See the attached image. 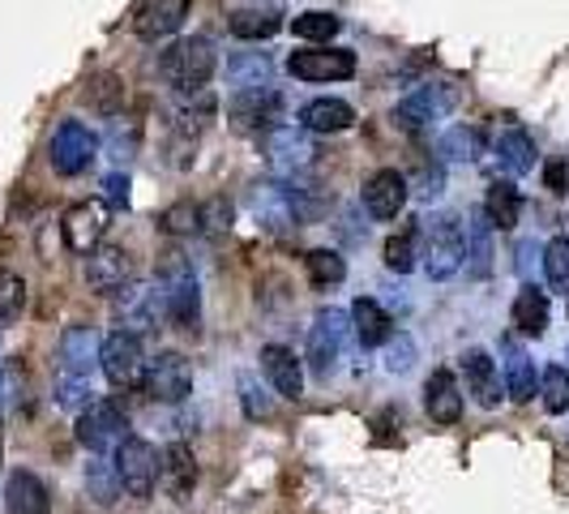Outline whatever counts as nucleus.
<instances>
[{"label":"nucleus","instance_id":"obj_21","mask_svg":"<svg viewBox=\"0 0 569 514\" xmlns=\"http://www.w3.org/2000/svg\"><path fill=\"white\" fill-rule=\"evenodd\" d=\"M261 369H266L270 386H274L283 399H300V391H305V369H300L296 352H287L279 343L261 347Z\"/></svg>","mask_w":569,"mask_h":514},{"label":"nucleus","instance_id":"obj_9","mask_svg":"<svg viewBox=\"0 0 569 514\" xmlns=\"http://www.w3.org/2000/svg\"><path fill=\"white\" fill-rule=\"evenodd\" d=\"M249 210L257 215V224L270 231H287L305 219L300 210V189L291 194L287 185H274V180H257L249 189Z\"/></svg>","mask_w":569,"mask_h":514},{"label":"nucleus","instance_id":"obj_10","mask_svg":"<svg viewBox=\"0 0 569 514\" xmlns=\"http://www.w3.org/2000/svg\"><path fill=\"white\" fill-rule=\"evenodd\" d=\"M99 155V138L86 129L82 120H64L52 134V146H48V159L60 176H82Z\"/></svg>","mask_w":569,"mask_h":514},{"label":"nucleus","instance_id":"obj_7","mask_svg":"<svg viewBox=\"0 0 569 514\" xmlns=\"http://www.w3.org/2000/svg\"><path fill=\"white\" fill-rule=\"evenodd\" d=\"M124 428H129V421H124V412L112 399H90L78 412V442H82L86 451H94V455L120 446L129 437Z\"/></svg>","mask_w":569,"mask_h":514},{"label":"nucleus","instance_id":"obj_43","mask_svg":"<svg viewBox=\"0 0 569 514\" xmlns=\"http://www.w3.org/2000/svg\"><path fill=\"white\" fill-rule=\"evenodd\" d=\"M27 305V284L13 270H0V322H13Z\"/></svg>","mask_w":569,"mask_h":514},{"label":"nucleus","instance_id":"obj_23","mask_svg":"<svg viewBox=\"0 0 569 514\" xmlns=\"http://www.w3.org/2000/svg\"><path fill=\"white\" fill-rule=\"evenodd\" d=\"M4 511L9 514H52L48 485L34 472H13L4 485Z\"/></svg>","mask_w":569,"mask_h":514},{"label":"nucleus","instance_id":"obj_19","mask_svg":"<svg viewBox=\"0 0 569 514\" xmlns=\"http://www.w3.org/2000/svg\"><path fill=\"white\" fill-rule=\"evenodd\" d=\"M365 206H369L372 219H395L402 206H407V176L395 168L369 176V185H365Z\"/></svg>","mask_w":569,"mask_h":514},{"label":"nucleus","instance_id":"obj_33","mask_svg":"<svg viewBox=\"0 0 569 514\" xmlns=\"http://www.w3.org/2000/svg\"><path fill=\"white\" fill-rule=\"evenodd\" d=\"M228 82L236 90H257V86H270V57L266 52H240L228 60Z\"/></svg>","mask_w":569,"mask_h":514},{"label":"nucleus","instance_id":"obj_14","mask_svg":"<svg viewBox=\"0 0 569 514\" xmlns=\"http://www.w3.org/2000/svg\"><path fill=\"white\" fill-rule=\"evenodd\" d=\"M146 391H150V399H159V403H180L193 391V369H189V360H184L180 352L154 356L150 369H146Z\"/></svg>","mask_w":569,"mask_h":514},{"label":"nucleus","instance_id":"obj_3","mask_svg":"<svg viewBox=\"0 0 569 514\" xmlns=\"http://www.w3.org/2000/svg\"><path fill=\"white\" fill-rule=\"evenodd\" d=\"M455 108H458V86L425 82V86H416L407 99H399V108H395V125L407 129V134H420V129H428V125L446 120Z\"/></svg>","mask_w":569,"mask_h":514},{"label":"nucleus","instance_id":"obj_24","mask_svg":"<svg viewBox=\"0 0 569 514\" xmlns=\"http://www.w3.org/2000/svg\"><path fill=\"white\" fill-rule=\"evenodd\" d=\"M425 407L437 425H455L458 416H462V391H458L455 373L437 369L432 377H428L425 382Z\"/></svg>","mask_w":569,"mask_h":514},{"label":"nucleus","instance_id":"obj_12","mask_svg":"<svg viewBox=\"0 0 569 514\" xmlns=\"http://www.w3.org/2000/svg\"><path fill=\"white\" fill-rule=\"evenodd\" d=\"M287 69L300 82H342L356 73V52L347 48H313V52H291Z\"/></svg>","mask_w":569,"mask_h":514},{"label":"nucleus","instance_id":"obj_11","mask_svg":"<svg viewBox=\"0 0 569 514\" xmlns=\"http://www.w3.org/2000/svg\"><path fill=\"white\" fill-rule=\"evenodd\" d=\"M99 369L108 373V382L112 386H138L146 377V356H142V339L138 335H129V330H116L103 339L99 347Z\"/></svg>","mask_w":569,"mask_h":514},{"label":"nucleus","instance_id":"obj_40","mask_svg":"<svg viewBox=\"0 0 569 514\" xmlns=\"http://www.w3.org/2000/svg\"><path fill=\"white\" fill-rule=\"evenodd\" d=\"M159 224H163L168 236H193V231H201V206H193V201H176V206L163 210Z\"/></svg>","mask_w":569,"mask_h":514},{"label":"nucleus","instance_id":"obj_35","mask_svg":"<svg viewBox=\"0 0 569 514\" xmlns=\"http://www.w3.org/2000/svg\"><path fill=\"white\" fill-rule=\"evenodd\" d=\"M339 18L335 13H326V9H309V13H296L291 18V30L300 34V39H309V43H326V39H335L339 34Z\"/></svg>","mask_w":569,"mask_h":514},{"label":"nucleus","instance_id":"obj_16","mask_svg":"<svg viewBox=\"0 0 569 514\" xmlns=\"http://www.w3.org/2000/svg\"><path fill=\"white\" fill-rule=\"evenodd\" d=\"M492 159H497V168L510 171V176H527V171L536 168V142H531V134L522 129V125H497V134H492Z\"/></svg>","mask_w":569,"mask_h":514},{"label":"nucleus","instance_id":"obj_5","mask_svg":"<svg viewBox=\"0 0 569 514\" xmlns=\"http://www.w3.org/2000/svg\"><path fill=\"white\" fill-rule=\"evenodd\" d=\"M116 476L129 497H150L159 485V451L146 437H124L116 446Z\"/></svg>","mask_w":569,"mask_h":514},{"label":"nucleus","instance_id":"obj_36","mask_svg":"<svg viewBox=\"0 0 569 514\" xmlns=\"http://www.w3.org/2000/svg\"><path fill=\"white\" fill-rule=\"evenodd\" d=\"M86 488H90V497H94L99 506H112L116 497H120V476H116V467H108L103 458L86 463Z\"/></svg>","mask_w":569,"mask_h":514},{"label":"nucleus","instance_id":"obj_48","mask_svg":"<svg viewBox=\"0 0 569 514\" xmlns=\"http://www.w3.org/2000/svg\"><path fill=\"white\" fill-rule=\"evenodd\" d=\"M103 198H108V206H116V210L129 206V176H124V171H112V176L103 180Z\"/></svg>","mask_w":569,"mask_h":514},{"label":"nucleus","instance_id":"obj_45","mask_svg":"<svg viewBox=\"0 0 569 514\" xmlns=\"http://www.w3.org/2000/svg\"><path fill=\"white\" fill-rule=\"evenodd\" d=\"M240 395H244L249 421H270V416H274V403L261 395V386H257L253 377H240Z\"/></svg>","mask_w":569,"mask_h":514},{"label":"nucleus","instance_id":"obj_49","mask_svg":"<svg viewBox=\"0 0 569 514\" xmlns=\"http://www.w3.org/2000/svg\"><path fill=\"white\" fill-rule=\"evenodd\" d=\"M543 180H548L552 194H569V164H561V159L548 164V168H543Z\"/></svg>","mask_w":569,"mask_h":514},{"label":"nucleus","instance_id":"obj_1","mask_svg":"<svg viewBox=\"0 0 569 514\" xmlns=\"http://www.w3.org/2000/svg\"><path fill=\"white\" fill-rule=\"evenodd\" d=\"M214 48H210V39H176L171 48H163V57H159V73H163V82L176 86V90H201V86L214 78Z\"/></svg>","mask_w":569,"mask_h":514},{"label":"nucleus","instance_id":"obj_46","mask_svg":"<svg viewBox=\"0 0 569 514\" xmlns=\"http://www.w3.org/2000/svg\"><path fill=\"white\" fill-rule=\"evenodd\" d=\"M390 347H386V369L390 373H407L411 365H416V343H411V335H399V339H386Z\"/></svg>","mask_w":569,"mask_h":514},{"label":"nucleus","instance_id":"obj_37","mask_svg":"<svg viewBox=\"0 0 569 514\" xmlns=\"http://www.w3.org/2000/svg\"><path fill=\"white\" fill-rule=\"evenodd\" d=\"M476 155H480V129H471V125H455L441 138V159H450V164H467Z\"/></svg>","mask_w":569,"mask_h":514},{"label":"nucleus","instance_id":"obj_6","mask_svg":"<svg viewBox=\"0 0 569 514\" xmlns=\"http://www.w3.org/2000/svg\"><path fill=\"white\" fill-rule=\"evenodd\" d=\"M347 314L339 309H321L313 317V330H309V369L321 377V382H330V373L339 369L342 352H347Z\"/></svg>","mask_w":569,"mask_h":514},{"label":"nucleus","instance_id":"obj_30","mask_svg":"<svg viewBox=\"0 0 569 514\" xmlns=\"http://www.w3.org/2000/svg\"><path fill=\"white\" fill-rule=\"evenodd\" d=\"M492 231L497 228L488 224V215L467 224V254H462V261H467V275H476V279H485L492 270Z\"/></svg>","mask_w":569,"mask_h":514},{"label":"nucleus","instance_id":"obj_15","mask_svg":"<svg viewBox=\"0 0 569 514\" xmlns=\"http://www.w3.org/2000/svg\"><path fill=\"white\" fill-rule=\"evenodd\" d=\"M103 228H108V210H103V201H78V206H69L64 219H60V236H64V245H69L73 254L99 249Z\"/></svg>","mask_w":569,"mask_h":514},{"label":"nucleus","instance_id":"obj_8","mask_svg":"<svg viewBox=\"0 0 569 514\" xmlns=\"http://www.w3.org/2000/svg\"><path fill=\"white\" fill-rule=\"evenodd\" d=\"M228 120L236 134H270L279 120H283V99L270 90V86H257V90H236L228 103Z\"/></svg>","mask_w":569,"mask_h":514},{"label":"nucleus","instance_id":"obj_18","mask_svg":"<svg viewBox=\"0 0 569 514\" xmlns=\"http://www.w3.org/2000/svg\"><path fill=\"white\" fill-rule=\"evenodd\" d=\"M184 18H189V0H142L133 13V30L142 39H168L184 27Z\"/></svg>","mask_w":569,"mask_h":514},{"label":"nucleus","instance_id":"obj_32","mask_svg":"<svg viewBox=\"0 0 569 514\" xmlns=\"http://www.w3.org/2000/svg\"><path fill=\"white\" fill-rule=\"evenodd\" d=\"M513 326L522 335H531V339H540L543 330H548V296H543L540 287H522L518 291V300H513Z\"/></svg>","mask_w":569,"mask_h":514},{"label":"nucleus","instance_id":"obj_38","mask_svg":"<svg viewBox=\"0 0 569 514\" xmlns=\"http://www.w3.org/2000/svg\"><path fill=\"white\" fill-rule=\"evenodd\" d=\"M86 103H90L94 112L116 116L120 108H124V86H120V78H116V73H103V78H94V86L86 90Z\"/></svg>","mask_w":569,"mask_h":514},{"label":"nucleus","instance_id":"obj_26","mask_svg":"<svg viewBox=\"0 0 569 514\" xmlns=\"http://www.w3.org/2000/svg\"><path fill=\"white\" fill-rule=\"evenodd\" d=\"M300 125H305L309 134H342V129L356 125V112H351V103H342V99H313V103L300 108Z\"/></svg>","mask_w":569,"mask_h":514},{"label":"nucleus","instance_id":"obj_17","mask_svg":"<svg viewBox=\"0 0 569 514\" xmlns=\"http://www.w3.org/2000/svg\"><path fill=\"white\" fill-rule=\"evenodd\" d=\"M133 279V257L116 245H99L86 254V284L94 291H120Z\"/></svg>","mask_w":569,"mask_h":514},{"label":"nucleus","instance_id":"obj_27","mask_svg":"<svg viewBox=\"0 0 569 514\" xmlns=\"http://www.w3.org/2000/svg\"><path fill=\"white\" fill-rule=\"evenodd\" d=\"M501 356H506V386H510V399L531 403L536 399V365H531V356L513 339H501Z\"/></svg>","mask_w":569,"mask_h":514},{"label":"nucleus","instance_id":"obj_31","mask_svg":"<svg viewBox=\"0 0 569 514\" xmlns=\"http://www.w3.org/2000/svg\"><path fill=\"white\" fill-rule=\"evenodd\" d=\"M485 215H488V224H492L497 231L518 228V215H522V198H518V189H513L510 180H497V185L488 189Z\"/></svg>","mask_w":569,"mask_h":514},{"label":"nucleus","instance_id":"obj_51","mask_svg":"<svg viewBox=\"0 0 569 514\" xmlns=\"http://www.w3.org/2000/svg\"><path fill=\"white\" fill-rule=\"evenodd\" d=\"M0 455H4V437H0Z\"/></svg>","mask_w":569,"mask_h":514},{"label":"nucleus","instance_id":"obj_44","mask_svg":"<svg viewBox=\"0 0 569 514\" xmlns=\"http://www.w3.org/2000/svg\"><path fill=\"white\" fill-rule=\"evenodd\" d=\"M90 395H94V391H90V377H78V373H60L57 377V403L60 407H69V412H73V407H86Z\"/></svg>","mask_w":569,"mask_h":514},{"label":"nucleus","instance_id":"obj_52","mask_svg":"<svg viewBox=\"0 0 569 514\" xmlns=\"http://www.w3.org/2000/svg\"><path fill=\"white\" fill-rule=\"evenodd\" d=\"M566 296H569V284H566Z\"/></svg>","mask_w":569,"mask_h":514},{"label":"nucleus","instance_id":"obj_20","mask_svg":"<svg viewBox=\"0 0 569 514\" xmlns=\"http://www.w3.org/2000/svg\"><path fill=\"white\" fill-rule=\"evenodd\" d=\"M99 335L90 326H69L60 335V373H78V377H90V369L99 365Z\"/></svg>","mask_w":569,"mask_h":514},{"label":"nucleus","instance_id":"obj_50","mask_svg":"<svg viewBox=\"0 0 569 514\" xmlns=\"http://www.w3.org/2000/svg\"><path fill=\"white\" fill-rule=\"evenodd\" d=\"M536 257H540L536 240H522V245H518V275H522V279H531V266H536Z\"/></svg>","mask_w":569,"mask_h":514},{"label":"nucleus","instance_id":"obj_2","mask_svg":"<svg viewBox=\"0 0 569 514\" xmlns=\"http://www.w3.org/2000/svg\"><path fill=\"white\" fill-rule=\"evenodd\" d=\"M420 236H425V270L428 279H450L458 266H462V254H467V231L455 215H432L420 224Z\"/></svg>","mask_w":569,"mask_h":514},{"label":"nucleus","instance_id":"obj_39","mask_svg":"<svg viewBox=\"0 0 569 514\" xmlns=\"http://www.w3.org/2000/svg\"><path fill=\"white\" fill-rule=\"evenodd\" d=\"M305 266H309V279H313L317 287L342 284V275H347V261H342L335 249H313V254L305 257Z\"/></svg>","mask_w":569,"mask_h":514},{"label":"nucleus","instance_id":"obj_22","mask_svg":"<svg viewBox=\"0 0 569 514\" xmlns=\"http://www.w3.org/2000/svg\"><path fill=\"white\" fill-rule=\"evenodd\" d=\"M159 481L171 497H189L193 485H198V458L184 442H171L168 451L159 455Z\"/></svg>","mask_w":569,"mask_h":514},{"label":"nucleus","instance_id":"obj_34","mask_svg":"<svg viewBox=\"0 0 569 514\" xmlns=\"http://www.w3.org/2000/svg\"><path fill=\"white\" fill-rule=\"evenodd\" d=\"M416 257H420V228H416V224L386 240V266H390L395 275H411V270H416Z\"/></svg>","mask_w":569,"mask_h":514},{"label":"nucleus","instance_id":"obj_13","mask_svg":"<svg viewBox=\"0 0 569 514\" xmlns=\"http://www.w3.org/2000/svg\"><path fill=\"white\" fill-rule=\"evenodd\" d=\"M159 317H163L159 291L138 287V284H124L116 291V322H120L129 335H150V330H159Z\"/></svg>","mask_w":569,"mask_h":514},{"label":"nucleus","instance_id":"obj_42","mask_svg":"<svg viewBox=\"0 0 569 514\" xmlns=\"http://www.w3.org/2000/svg\"><path fill=\"white\" fill-rule=\"evenodd\" d=\"M543 275H548V284L566 291V284H569V236L548 240V249H543Z\"/></svg>","mask_w":569,"mask_h":514},{"label":"nucleus","instance_id":"obj_4","mask_svg":"<svg viewBox=\"0 0 569 514\" xmlns=\"http://www.w3.org/2000/svg\"><path fill=\"white\" fill-rule=\"evenodd\" d=\"M266 164H270L274 176H283V180H300V176L313 171L317 146L309 142L305 129H296V125H274V129L266 134Z\"/></svg>","mask_w":569,"mask_h":514},{"label":"nucleus","instance_id":"obj_41","mask_svg":"<svg viewBox=\"0 0 569 514\" xmlns=\"http://www.w3.org/2000/svg\"><path fill=\"white\" fill-rule=\"evenodd\" d=\"M543 407L552 412V416H561L569 412V369L561 365H552V369H543Z\"/></svg>","mask_w":569,"mask_h":514},{"label":"nucleus","instance_id":"obj_28","mask_svg":"<svg viewBox=\"0 0 569 514\" xmlns=\"http://www.w3.org/2000/svg\"><path fill=\"white\" fill-rule=\"evenodd\" d=\"M228 30L236 34V39L257 43V39H274V34L283 30V18H279V9H261V4H253V9H236V13L228 18Z\"/></svg>","mask_w":569,"mask_h":514},{"label":"nucleus","instance_id":"obj_25","mask_svg":"<svg viewBox=\"0 0 569 514\" xmlns=\"http://www.w3.org/2000/svg\"><path fill=\"white\" fill-rule=\"evenodd\" d=\"M462 369H467V391H471V399L480 403V407H497L501 403V373H497L488 352H467Z\"/></svg>","mask_w":569,"mask_h":514},{"label":"nucleus","instance_id":"obj_47","mask_svg":"<svg viewBox=\"0 0 569 514\" xmlns=\"http://www.w3.org/2000/svg\"><path fill=\"white\" fill-rule=\"evenodd\" d=\"M231 228V206L223 198L201 206V231H228Z\"/></svg>","mask_w":569,"mask_h":514},{"label":"nucleus","instance_id":"obj_29","mask_svg":"<svg viewBox=\"0 0 569 514\" xmlns=\"http://www.w3.org/2000/svg\"><path fill=\"white\" fill-rule=\"evenodd\" d=\"M351 330H356V339L365 343V347H377V343L390 339V317H386V309L377 300L360 296L351 305Z\"/></svg>","mask_w":569,"mask_h":514}]
</instances>
